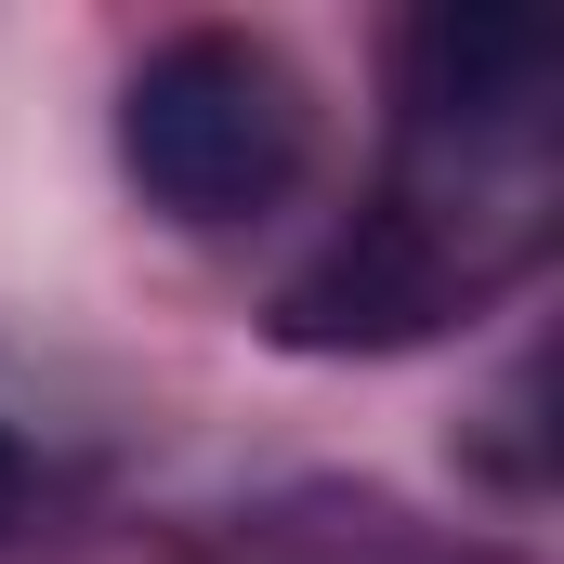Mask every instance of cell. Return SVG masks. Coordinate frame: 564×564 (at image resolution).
Masks as SVG:
<instances>
[{"label": "cell", "instance_id": "cell-4", "mask_svg": "<svg viewBox=\"0 0 564 564\" xmlns=\"http://www.w3.org/2000/svg\"><path fill=\"white\" fill-rule=\"evenodd\" d=\"M13 512H26V446L0 433V525H13Z\"/></svg>", "mask_w": 564, "mask_h": 564}, {"label": "cell", "instance_id": "cell-2", "mask_svg": "<svg viewBox=\"0 0 564 564\" xmlns=\"http://www.w3.org/2000/svg\"><path fill=\"white\" fill-rule=\"evenodd\" d=\"M119 158H132V184L171 224L224 237V224H263L289 184H302V158H315V93L289 79L276 40H250V26H184V40L144 53L132 93H119Z\"/></svg>", "mask_w": 564, "mask_h": 564}, {"label": "cell", "instance_id": "cell-3", "mask_svg": "<svg viewBox=\"0 0 564 564\" xmlns=\"http://www.w3.org/2000/svg\"><path fill=\"white\" fill-rule=\"evenodd\" d=\"M459 302H473V289H459L446 250H421L394 210H355V224L276 289V341L289 355H408V341H433Z\"/></svg>", "mask_w": 564, "mask_h": 564}, {"label": "cell", "instance_id": "cell-1", "mask_svg": "<svg viewBox=\"0 0 564 564\" xmlns=\"http://www.w3.org/2000/svg\"><path fill=\"white\" fill-rule=\"evenodd\" d=\"M552 171H564V40L539 13L446 0L394 53V184L381 210L459 263V289H499L552 237Z\"/></svg>", "mask_w": 564, "mask_h": 564}]
</instances>
